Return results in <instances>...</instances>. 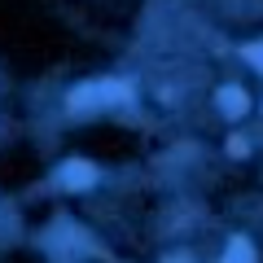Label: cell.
Instances as JSON below:
<instances>
[{
  "instance_id": "5b68a950",
  "label": "cell",
  "mask_w": 263,
  "mask_h": 263,
  "mask_svg": "<svg viewBox=\"0 0 263 263\" xmlns=\"http://www.w3.org/2000/svg\"><path fill=\"white\" fill-rule=\"evenodd\" d=\"M246 57H250V62L263 70V44H250V48H246Z\"/></svg>"
},
{
  "instance_id": "3957f363",
  "label": "cell",
  "mask_w": 263,
  "mask_h": 263,
  "mask_svg": "<svg viewBox=\"0 0 263 263\" xmlns=\"http://www.w3.org/2000/svg\"><path fill=\"white\" fill-rule=\"evenodd\" d=\"M219 110H224L228 119H241V114L250 110V101H246L241 88H224V92H219Z\"/></svg>"
},
{
  "instance_id": "277c9868",
  "label": "cell",
  "mask_w": 263,
  "mask_h": 263,
  "mask_svg": "<svg viewBox=\"0 0 263 263\" xmlns=\"http://www.w3.org/2000/svg\"><path fill=\"white\" fill-rule=\"evenodd\" d=\"M224 263H254V246L246 241V237H233V246H228Z\"/></svg>"
},
{
  "instance_id": "6da1fadb",
  "label": "cell",
  "mask_w": 263,
  "mask_h": 263,
  "mask_svg": "<svg viewBox=\"0 0 263 263\" xmlns=\"http://www.w3.org/2000/svg\"><path fill=\"white\" fill-rule=\"evenodd\" d=\"M127 92H132V84H123V79H101V84L75 88V92H70V110H97V105L123 101Z\"/></svg>"
},
{
  "instance_id": "7a4b0ae2",
  "label": "cell",
  "mask_w": 263,
  "mask_h": 263,
  "mask_svg": "<svg viewBox=\"0 0 263 263\" xmlns=\"http://www.w3.org/2000/svg\"><path fill=\"white\" fill-rule=\"evenodd\" d=\"M57 180H62V189H88L97 180V167H92V162H84V158H70Z\"/></svg>"
},
{
  "instance_id": "8992f818",
  "label": "cell",
  "mask_w": 263,
  "mask_h": 263,
  "mask_svg": "<svg viewBox=\"0 0 263 263\" xmlns=\"http://www.w3.org/2000/svg\"><path fill=\"white\" fill-rule=\"evenodd\" d=\"M167 263H193V259H189V254H171Z\"/></svg>"
}]
</instances>
